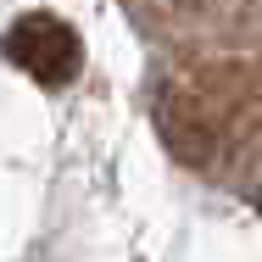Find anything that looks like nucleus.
<instances>
[{
  "label": "nucleus",
  "mask_w": 262,
  "mask_h": 262,
  "mask_svg": "<svg viewBox=\"0 0 262 262\" xmlns=\"http://www.w3.org/2000/svg\"><path fill=\"white\" fill-rule=\"evenodd\" d=\"M167 145L223 184H262V67L201 61L162 95Z\"/></svg>",
  "instance_id": "obj_1"
},
{
  "label": "nucleus",
  "mask_w": 262,
  "mask_h": 262,
  "mask_svg": "<svg viewBox=\"0 0 262 262\" xmlns=\"http://www.w3.org/2000/svg\"><path fill=\"white\" fill-rule=\"evenodd\" d=\"M6 56L28 78H39V84H73V73H78V34L61 17H51V11H28V17L11 23Z\"/></svg>",
  "instance_id": "obj_2"
},
{
  "label": "nucleus",
  "mask_w": 262,
  "mask_h": 262,
  "mask_svg": "<svg viewBox=\"0 0 262 262\" xmlns=\"http://www.w3.org/2000/svg\"><path fill=\"white\" fill-rule=\"evenodd\" d=\"M145 6H157L167 23H179V28H195V23H207V28H240L246 23V11H251V0H145Z\"/></svg>",
  "instance_id": "obj_3"
}]
</instances>
